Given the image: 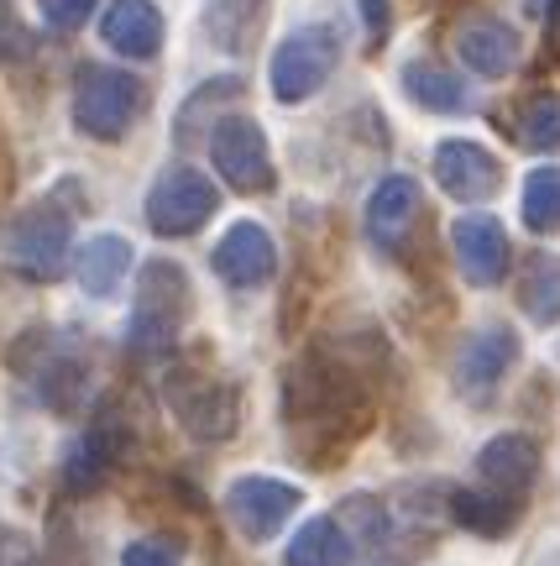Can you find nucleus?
Instances as JSON below:
<instances>
[{
	"mask_svg": "<svg viewBox=\"0 0 560 566\" xmlns=\"http://www.w3.org/2000/svg\"><path fill=\"white\" fill-rule=\"evenodd\" d=\"M378 420V384L372 367L346 346H309L283 373V424L294 457L309 467H336Z\"/></svg>",
	"mask_w": 560,
	"mask_h": 566,
	"instance_id": "1",
	"label": "nucleus"
},
{
	"mask_svg": "<svg viewBox=\"0 0 560 566\" xmlns=\"http://www.w3.org/2000/svg\"><path fill=\"white\" fill-rule=\"evenodd\" d=\"M189 310H194V289H189V273L179 263H168V258L141 263L137 294H131V321H126V346L137 357H162L179 342Z\"/></svg>",
	"mask_w": 560,
	"mask_h": 566,
	"instance_id": "2",
	"label": "nucleus"
},
{
	"mask_svg": "<svg viewBox=\"0 0 560 566\" xmlns=\"http://www.w3.org/2000/svg\"><path fill=\"white\" fill-rule=\"evenodd\" d=\"M11 373H17L21 384L38 394L47 409H80L84 388H89V357H84V346L68 336V331H27L17 346H11Z\"/></svg>",
	"mask_w": 560,
	"mask_h": 566,
	"instance_id": "3",
	"label": "nucleus"
},
{
	"mask_svg": "<svg viewBox=\"0 0 560 566\" xmlns=\"http://www.w3.org/2000/svg\"><path fill=\"white\" fill-rule=\"evenodd\" d=\"M68 247H74V210H63L59 200L21 205L17 216L0 221V252L6 263L27 273V279H59L68 268Z\"/></svg>",
	"mask_w": 560,
	"mask_h": 566,
	"instance_id": "4",
	"label": "nucleus"
},
{
	"mask_svg": "<svg viewBox=\"0 0 560 566\" xmlns=\"http://www.w3.org/2000/svg\"><path fill=\"white\" fill-rule=\"evenodd\" d=\"M162 405L179 420V430L200 446H225L241 424L236 384H225L204 367H173L162 378Z\"/></svg>",
	"mask_w": 560,
	"mask_h": 566,
	"instance_id": "5",
	"label": "nucleus"
},
{
	"mask_svg": "<svg viewBox=\"0 0 560 566\" xmlns=\"http://www.w3.org/2000/svg\"><path fill=\"white\" fill-rule=\"evenodd\" d=\"M336 63H340V32L330 21H309V27H294V32L273 48L267 84H273V95H278L283 105H304L330 84Z\"/></svg>",
	"mask_w": 560,
	"mask_h": 566,
	"instance_id": "6",
	"label": "nucleus"
},
{
	"mask_svg": "<svg viewBox=\"0 0 560 566\" xmlns=\"http://www.w3.org/2000/svg\"><path fill=\"white\" fill-rule=\"evenodd\" d=\"M141 101H147V90L126 69L84 63L74 80V126L95 142H120L141 116Z\"/></svg>",
	"mask_w": 560,
	"mask_h": 566,
	"instance_id": "7",
	"label": "nucleus"
},
{
	"mask_svg": "<svg viewBox=\"0 0 560 566\" xmlns=\"http://www.w3.org/2000/svg\"><path fill=\"white\" fill-rule=\"evenodd\" d=\"M210 163L236 195H273L278 189L273 142L252 116H225L210 126Z\"/></svg>",
	"mask_w": 560,
	"mask_h": 566,
	"instance_id": "8",
	"label": "nucleus"
},
{
	"mask_svg": "<svg viewBox=\"0 0 560 566\" xmlns=\"http://www.w3.org/2000/svg\"><path fill=\"white\" fill-rule=\"evenodd\" d=\"M215 205H221V195H215V184L204 179L200 168H189V163H173V168H162L158 179H152V189H147V226L158 231V237H194L210 216H215Z\"/></svg>",
	"mask_w": 560,
	"mask_h": 566,
	"instance_id": "9",
	"label": "nucleus"
},
{
	"mask_svg": "<svg viewBox=\"0 0 560 566\" xmlns=\"http://www.w3.org/2000/svg\"><path fill=\"white\" fill-rule=\"evenodd\" d=\"M225 514H231V525L246 541L267 546L299 514V488L273 478V472H246V478H236V483L225 488Z\"/></svg>",
	"mask_w": 560,
	"mask_h": 566,
	"instance_id": "10",
	"label": "nucleus"
},
{
	"mask_svg": "<svg viewBox=\"0 0 560 566\" xmlns=\"http://www.w3.org/2000/svg\"><path fill=\"white\" fill-rule=\"evenodd\" d=\"M430 174L451 200L461 205H482L503 189V163L493 147H482L472 137H445L435 142V158H430Z\"/></svg>",
	"mask_w": 560,
	"mask_h": 566,
	"instance_id": "11",
	"label": "nucleus"
},
{
	"mask_svg": "<svg viewBox=\"0 0 560 566\" xmlns=\"http://www.w3.org/2000/svg\"><path fill=\"white\" fill-rule=\"evenodd\" d=\"M514 363H519V336H514L508 325H482V331H472V336L461 342L451 378H456V388L472 405H487Z\"/></svg>",
	"mask_w": 560,
	"mask_h": 566,
	"instance_id": "12",
	"label": "nucleus"
},
{
	"mask_svg": "<svg viewBox=\"0 0 560 566\" xmlns=\"http://www.w3.org/2000/svg\"><path fill=\"white\" fill-rule=\"evenodd\" d=\"M420 184L409 179V174H382L372 184V195H367V210H361V221H367V237L378 252L388 258H399L409 237H414V226H420Z\"/></svg>",
	"mask_w": 560,
	"mask_h": 566,
	"instance_id": "13",
	"label": "nucleus"
},
{
	"mask_svg": "<svg viewBox=\"0 0 560 566\" xmlns=\"http://www.w3.org/2000/svg\"><path fill=\"white\" fill-rule=\"evenodd\" d=\"M210 268H215V279L231 283V289H262V283H273V273H278V242H273L267 226L236 221L221 242H215Z\"/></svg>",
	"mask_w": 560,
	"mask_h": 566,
	"instance_id": "14",
	"label": "nucleus"
},
{
	"mask_svg": "<svg viewBox=\"0 0 560 566\" xmlns=\"http://www.w3.org/2000/svg\"><path fill=\"white\" fill-rule=\"evenodd\" d=\"M126 446H131V430L120 415H101V420L84 430V441L63 457V488L68 493H95V488L110 483V472L120 467L126 457Z\"/></svg>",
	"mask_w": 560,
	"mask_h": 566,
	"instance_id": "15",
	"label": "nucleus"
},
{
	"mask_svg": "<svg viewBox=\"0 0 560 566\" xmlns=\"http://www.w3.org/2000/svg\"><path fill=\"white\" fill-rule=\"evenodd\" d=\"M451 247H456V268L472 289H493L508 273V231L493 216H461L451 226Z\"/></svg>",
	"mask_w": 560,
	"mask_h": 566,
	"instance_id": "16",
	"label": "nucleus"
},
{
	"mask_svg": "<svg viewBox=\"0 0 560 566\" xmlns=\"http://www.w3.org/2000/svg\"><path fill=\"white\" fill-rule=\"evenodd\" d=\"M477 478L482 488L493 493H508V499H524L535 478H540V441L524 436V430H503L477 451Z\"/></svg>",
	"mask_w": 560,
	"mask_h": 566,
	"instance_id": "17",
	"label": "nucleus"
},
{
	"mask_svg": "<svg viewBox=\"0 0 560 566\" xmlns=\"http://www.w3.org/2000/svg\"><path fill=\"white\" fill-rule=\"evenodd\" d=\"M101 38L110 53L147 63L162 53V11L152 0H110L101 17Z\"/></svg>",
	"mask_w": 560,
	"mask_h": 566,
	"instance_id": "18",
	"label": "nucleus"
},
{
	"mask_svg": "<svg viewBox=\"0 0 560 566\" xmlns=\"http://www.w3.org/2000/svg\"><path fill=\"white\" fill-rule=\"evenodd\" d=\"M519 53L524 42L519 32L508 27V21L498 17H477L466 21L456 32V59L472 69V74H482V80H503V74H514L519 69Z\"/></svg>",
	"mask_w": 560,
	"mask_h": 566,
	"instance_id": "19",
	"label": "nucleus"
},
{
	"mask_svg": "<svg viewBox=\"0 0 560 566\" xmlns=\"http://www.w3.org/2000/svg\"><path fill=\"white\" fill-rule=\"evenodd\" d=\"M204 38L210 48H221L231 59L252 53L262 38V21H267V0H204Z\"/></svg>",
	"mask_w": 560,
	"mask_h": 566,
	"instance_id": "20",
	"label": "nucleus"
},
{
	"mask_svg": "<svg viewBox=\"0 0 560 566\" xmlns=\"http://www.w3.org/2000/svg\"><path fill=\"white\" fill-rule=\"evenodd\" d=\"M131 273V242L116 237V231H101V237H89L80 247V258H74V279L89 300H110L120 283Z\"/></svg>",
	"mask_w": 560,
	"mask_h": 566,
	"instance_id": "21",
	"label": "nucleus"
},
{
	"mask_svg": "<svg viewBox=\"0 0 560 566\" xmlns=\"http://www.w3.org/2000/svg\"><path fill=\"white\" fill-rule=\"evenodd\" d=\"M403 95L420 105V111H430V116H461V111H472V90L461 84V74H451V69H441V63L430 59H414L403 63Z\"/></svg>",
	"mask_w": 560,
	"mask_h": 566,
	"instance_id": "22",
	"label": "nucleus"
},
{
	"mask_svg": "<svg viewBox=\"0 0 560 566\" xmlns=\"http://www.w3.org/2000/svg\"><path fill=\"white\" fill-rule=\"evenodd\" d=\"M519 504L524 499H508V493H493V488H461V493H451V520L461 530L482 535V541H503L519 525Z\"/></svg>",
	"mask_w": 560,
	"mask_h": 566,
	"instance_id": "23",
	"label": "nucleus"
},
{
	"mask_svg": "<svg viewBox=\"0 0 560 566\" xmlns=\"http://www.w3.org/2000/svg\"><path fill=\"white\" fill-rule=\"evenodd\" d=\"M351 535L346 525H336L330 514H315L304 520L299 535L288 541V566H351Z\"/></svg>",
	"mask_w": 560,
	"mask_h": 566,
	"instance_id": "24",
	"label": "nucleus"
},
{
	"mask_svg": "<svg viewBox=\"0 0 560 566\" xmlns=\"http://www.w3.org/2000/svg\"><path fill=\"white\" fill-rule=\"evenodd\" d=\"M519 310L535 325H560V258L556 252H535L519 279Z\"/></svg>",
	"mask_w": 560,
	"mask_h": 566,
	"instance_id": "25",
	"label": "nucleus"
},
{
	"mask_svg": "<svg viewBox=\"0 0 560 566\" xmlns=\"http://www.w3.org/2000/svg\"><path fill=\"white\" fill-rule=\"evenodd\" d=\"M514 137L524 153H556L560 147V95H529L514 116Z\"/></svg>",
	"mask_w": 560,
	"mask_h": 566,
	"instance_id": "26",
	"label": "nucleus"
},
{
	"mask_svg": "<svg viewBox=\"0 0 560 566\" xmlns=\"http://www.w3.org/2000/svg\"><path fill=\"white\" fill-rule=\"evenodd\" d=\"M524 226L535 231V237H550L560 231V163L550 168H535L529 179H524Z\"/></svg>",
	"mask_w": 560,
	"mask_h": 566,
	"instance_id": "27",
	"label": "nucleus"
},
{
	"mask_svg": "<svg viewBox=\"0 0 560 566\" xmlns=\"http://www.w3.org/2000/svg\"><path fill=\"white\" fill-rule=\"evenodd\" d=\"M32 48H38L32 27L17 17L11 0H0V63H27L32 59Z\"/></svg>",
	"mask_w": 560,
	"mask_h": 566,
	"instance_id": "28",
	"label": "nucleus"
},
{
	"mask_svg": "<svg viewBox=\"0 0 560 566\" xmlns=\"http://www.w3.org/2000/svg\"><path fill=\"white\" fill-rule=\"evenodd\" d=\"M120 566H183V551L168 535H141V541H126Z\"/></svg>",
	"mask_w": 560,
	"mask_h": 566,
	"instance_id": "29",
	"label": "nucleus"
},
{
	"mask_svg": "<svg viewBox=\"0 0 560 566\" xmlns=\"http://www.w3.org/2000/svg\"><path fill=\"white\" fill-rule=\"evenodd\" d=\"M95 6H101V0H38L42 21H47L53 32H80L84 21L95 17Z\"/></svg>",
	"mask_w": 560,
	"mask_h": 566,
	"instance_id": "30",
	"label": "nucleus"
},
{
	"mask_svg": "<svg viewBox=\"0 0 560 566\" xmlns=\"http://www.w3.org/2000/svg\"><path fill=\"white\" fill-rule=\"evenodd\" d=\"M361 11H367V32H372V42L388 38V0H361Z\"/></svg>",
	"mask_w": 560,
	"mask_h": 566,
	"instance_id": "31",
	"label": "nucleus"
},
{
	"mask_svg": "<svg viewBox=\"0 0 560 566\" xmlns=\"http://www.w3.org/2000/svg\"><path fill=\"white\" fill-rule=\"evenodd\" d=\"M6 556H17V562H21V546L6 535V530H0V566H6Z\"/></svg>",
	"mask_w": 560,
	"mask_h": 566,
	"instance_id": "32",
	"label": "nucleus"
},
{
	"mask_svg": "<svg viewBox=\"0 0 560 566\" xmlns=\"http://www.w3.org/2000/svg\"><path fill=\"white\" fill-rule=\"evenodd\" d=\"M550 42H556V59H560V11H556V21H550Z\"/></svg>",
	"mask_w": 560,
	"mask_h": 566,
	"instance_id": "33",
	"label": "nucleus"
}]
</instances>
